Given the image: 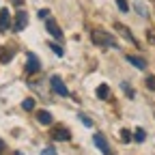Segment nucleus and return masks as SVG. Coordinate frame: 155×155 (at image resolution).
<instances>
[{"instance_id":"1","label":"nucleus","mask_w":155,"mask_h":155,"mask_svg":"<svg viewBox=\"0 0 155 155\" xmlns=\"http://www.w3.org/2000/svg\"><path fill=\"white\" fill-rule=\"evenodd\" d=\"M91 37H93V43H97V45L119 50V41H116V39H114L110 32H106V30H93V32H91Z\"/></svg>"},{"instance_id":"2","label":"nucleus","mask_w":155,"mask_h":155,"mask_svg":"<svg viewBox=\"0 0 155 155\" xmlns=\"http://www.w3.org/2000/svg\"><path fill=\"white\" fill-rule=\"evenodd\" d=\"M93 142L97 144V149H99L104 155H114L112 153V149H110V144H108V140H106V136L104 134H95L93 136Z\"/></svg>"},{"instance_id":"3","label":"nucleus","mask_w":155,"mask_h":155,"mask_svg":"<svg viewBox=\"0 0 155 155\" xmlns=\"http://www.w3.org/2000/svg\"><path fill=\"white\" fill-rule=\"evenodd\" d=\"M50 86H52V91L56 93V95H63V97H67L69 95V91H67V86L63 84V80L58 75H54L52 80H50Z\"/></svg>"},{"instance_id":"4","label":"nucleus","mask_w":155,"mask_h":155,"mask_svg":"<svg viewBox=\"0 0 155 155\" xmlns=\"http://www.w3.org/2000/svg\"><path fill=\"white\" fill-rule=\"evenodd\" d=\"M26 22H28L26 11H17V15H15V24H13V30H15V32H22V30L26 28Z\"/></svg>"},{"instance_id":"5","label":"nucleus","mask_w":155,"mask_h":155,"mask_svg":"<svg viewBox=\"0 0 155 155\" xmlns=\"http://www.w3.org/2000/svg\"><path fill=\"white\" fill-rule=\"evenodd\" d=\"M52 138H54V140H69V138H71V131H69L67 127H56V129L52 131Z\"/></svg>"},{"instance_id":"6","label":"nucleus","mask_w":155,"mask_h":155,"mask_svg":"<svg viewBox=\"0 0 155 155\" xmlns=\"http://www.w3.org/2000/svg\"><path fill=\"white\" fill-rule=\"evenodd\" d=\"M45 28H48V32H50L52 37H56V39L63 37V30L58 28V24L54 22V19H50V17H48V22H45Z\"/></svg>"},{"instance_id":"7","label":"nucleus","mask_w":155,"mask_h":155,"mask_svg":"<svg viewBox=\"0 0 155 155\" xmlns=\"http://www.w3.org/2000/svg\"><path fill=\"white\" fill-rule=\"evenodd\" d=\"M26 69L28 73H37L39 69H41V65H39V58L35 54H28V63H26Z\"/></svg>"},{"instance_id":"8","label":"nucleus","mask_w":155,"mask_h":155,"mask_svg":"<svg viewBox=\"0 0 155 155\" xmlns=\"http://www.w3.org/2000/svg\"><path fill=\"white\" fill-rule=\"evenodd\" d=\"M9 22H11L9 9H0V32H5V30L9 28Z\"/></svg>"},{"instance_id":"9","label":"nucleus","mask_w":155,"mask_h":155,"mask_svg":"<svg viewBox=\"0 0 155 155\" xmlns=\"http://www.w3.org/2000/svg\"><path fill=\"white\" fill-rule=\"evenodd\" d=\"M37 121L41 123V125H50L52 123V114L48 110H41V112H37Z\"/></svg>"},{"instance_id":"10","label":"nucleus","mask_w":155,"mask_h":155,"mask_svg":"<svg viewBox=\"0 0 155 155\" xmlns=\"http://www.w3.org/2000/svg\"><path fill=\"white\" fill-rule=\"evenodd\" d=\"M127 61H129L134 67H138V69H147V63H144V58H140V56H127Z\"/></svg>"},{"instance_id":"11","label":"nucleus","mask_w":155,"mask_h":155,"mask_svg":"<svg viewBox=\"0 0 155 155\" xmlns=\"http://www.w3.org/2000/svg\"><path fill=\"white\" fill-rule=\"evenodd\" d=\"M108 95H110L108 84H99V86H97V97H99V99H108Z\"/></svg>"},{"instance_id":"12","label":"nucleus","mask_w":155,"mask_h":155,"mask_svg":"<svg viewBox=\"0 0 155 155\" xmlns=\"http://www.w3.org/2000/svg\"><path fill=\"white\" fill-rule=\"evenodd\" d=\"M116 30H119V32H121V35H123L125 39H129L131 43H136V39H134V35H131V32H129V30H127V28H125L123 24H116Z\"/></svg>"},{"instance_id":"13","label":"nucleus","mask_w":155,"mask_h":155,"mask_svg":"<svg viewBox=\"0 0 155 155\" xmlns=\"http://www.w3.org/2000/svg\"><path fill=\"white\" fill-rule=\"evenodd\" d=\"M13 58V50H7V48H0V61L2 63H9Z\"/></svg>"},{"instance_id":"14","label":"nucleus","mask_w":155,"mask_h":155,"mask_svg":"<svg viewBox=\"0 0 155 155\" xmlns=\"http://www.w3.org/2000/svg\"><path fill=\"white\" fill-rule=\"evenodd\" d=\"M78 119H80V121H82V123H84L86 127H93V121L88 119V116H86V114H82V112H80V114H78Z\"/></svg>"},{"instance_id":"15","label":"nucleus","mask_w":155,"mask_h":155,"mask_svg":"<svg viewBox=\"0 0 155 155\" xmlns=\"http://www.w3.org/2000/svg\"><path fill=\"white\" fill-rule=\"evenodd\" d=\"M116 5H119V9H121L123 13H127V11H129V5H127V0H116Z\"/></svg>"},{"instance_id":"16","label":"nucleus","mask_w":155,"mask_h":155,"mask_svg":"<svg viewBox=\"0 0 155 155\" xmlns=\"http://www.w3.org/2000/svg\"><path fill=\"white\" fill-rule=\"evenodd\" d=\"M22 108H24V110H32V108H35V99H24V101H22Z\"/></svg>"},{"instance_id":"17","label":"nucleus","mask_w":155,"mask_h":155,"mask_svg":"<svg viewBox=\"0 0 155 155\" xmlns=\"http://www.w3.org/2000/svg\"><path fill=\"white\" fill-rule=\"evenodd\" d=\"M121 138H123V142H129V140H131V134H129L127 129H123V131H121Z\"/></svg>"},{"instance_id":"18","label":"nucleus","mask_w":155,"mask_h":155,"mask_svg":"<svg viewBox=\"0 0 155 155\" xmlns=\"http://www.w3.org/2000/svg\"><path fill=\"white\" fill-rule=\"evenodd\" d=\"M144 138H147V134H144L142 129H138V131H136V140H138V142H142Z\"/></svg>"},{"instance_id":"19","label":"nucleus","mask_w":155,"mask_h":155,"mask_svg":"<svg viewBox=\"0 0 155 155\" xmlns=\"http://www.w3.org/2000/svg\"><path fill=\"white\" fill-rule=\"evenodd\" d=\"M50 48H52V50H54L58 56H63V48H61V45H56V43H50Z\"/></svg>"},{"instance_id":"20","label":"nucleus","mask_w":155,"mask_h":155,"mask_svg":"<svg viewBox=\"0 0 155 155\" xmlns=\"http://www.w3.org/2000/svg\"><path fill=\"white\" fill-rule=\"evenodd\" d=\"M41 155H56V151H54V149H43Z\"/></svg>"},{"instance_id":"21","label":"nucleus","mask_w":155,"mask_h":155,"mask_svg":"<svg viewBox=\"0 0 155 155\" xmlns=\"http://www.w3.org/2000/svg\"><path fill=\"white\" fill-rule=\"evenodd\" d=\"M147 86L149 88H155V80H153V78H147Z\"/></svg>"},{"instance_id":"22","label":"nucleus","mask_w":155,"mask_h":155,"mask_svg":"<svg viewBox=\"0 0 155 155\" xmlns=\"http://www.w3.org/2000/svg\"><path fill=\"white\" fill-rule=\"evenodd\" d=\"M39 17H50V11H45V9H41V11H39Z\"/></svg>"},{"instance_id":"23","label":"nucleus","mask_w":155,"mask_h":155,"mask_svg":"<svg viewBox=\"0 0 155 155\" xmlns=\"http://www.w3.org/2000/svg\"><path fill=\"white\" fill-rule=\"evenodd\" d=\"M2 149H5V142H2V140H0V153H2Z\"/></svg>"},{"instance_id":"24","label":"nucleus","mask_w":155,"mask_h":155,"mask_svg":"<svg viewBox=\"0 0 155 155\" xmlns=\"http://www.w3.org/2000/svg\"><path fill=\"white\" fill-rule=\"evenodd\" d=\"M13 2H15V5H22V0H13Z\"/></svg>"}]
</instances>
